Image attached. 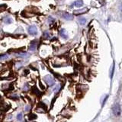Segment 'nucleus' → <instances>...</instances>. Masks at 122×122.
Returning <instances> with one entry per match:
<instances>
[{"mask_svg": "<svg viewBox=\"0 0 122 122\" xmlns=\"http://www.w3.org/2000/svg\"><path fill=\"white\" fill-rule=\"evenodd\" d=\"M44 81L47 83L48 86H53L55 84V79L51 75H47L44 77Z\"/></svg>", "mask_w": 122, "mask_h": 122, "instance_id": "obj_1", "label": "nucleus"}, {"mask_svg": "<svg viewBox=\"0 0 122 122\" xmlns=\"http://www.w3.org/2000/svg\"><path fill=\"white\" fill-rule=\"evenodd\" d=\"M113 114L116 117H119L121 114V108L119 104L114 105V106L113 107Z\"/></svg>", "mask_w": 122, "mask_h": 122, "instance_id": "obj_2", "label": "nucleus"}, {"mask_svg": "<svg viewBox=\"0 0 122 122\" xmlns=\"http://www.w3.org/2000/svg\"><path fill=\"white\" fill-rule=\"evenodd\" d=\"M28 32L32 36H35L37 34V28L35 25H30L28 28Z\"/></svg>", "mask_w": 122, "mask_h": 122, "instance_id": "obj_3", "label": "nucleus"}, {"mask_svg": "<svg viewBox=\"0 0 122 122\" xmlns=\"http://www.w3.org/2000/svg\"><path fill=\"white\" fill-rule=\"evenodd\" d=\"M37 46H38L37 41L34 40V41H31V43H30V44L29 50H30V51H32V52L36 51V50L37 49Z\"/></svg>", "mask_w": 122, "mask_h": 122, "instance_id": "obj_4", "label": "nucleus"}, {"mask_svg": "<svg viewBox=\"0 0 122 122\" xmlns=\"http://www.w3.org/2000/svg\"><path fill=\"white\" fill-rule=\"evenodd\" d=\"M62 17L65 19V20H67V21H71L73 19V15L68 13V12H63Z\"/></svg>", "mask_w": 122, "mask_h": 122, "instance_id": "obj_5", "label": "nucleus"}, {"mask_svg": "<svg viewBox=\"0 0 122 122\" xmlns=\"http://www.w3.org/2000/svg\"><path fill=\"white\" fill-rule=\"evenodd\" d=\"M16 56L18 57H21V58H26V57L29 56V54L26 52H18L16 53Z\"/></svg>", "mask_w": 122, "mask_h": 122, "instance_id": "obj_6", "label": "nucleus"}, {"mask_svg": "<svg viewBox=\"0 0 122 122\" xmlns=\"http://www.w3.org/2000/svg\"><path fill=\"white\" fill-rule=\"evenodd\" d=\"M60 35L63 38H64V39H67V38H68V34H67L66 30L65 29H61L60 30Z\"/></svg>", "mask_w": 122, "mask_h": 122, "instance_id": "obj_7", "label": "nucleus"}, {"mask_svg": "<svg viewBox=\"0 0 122 122\" xmlns=\"http://www.w3.org/2000/svg\"><path fill=\"white\" fill-rule=\"evenodd\" d=\"M2 21L4 23H5V24H11V23H12V18L9 16H5L2 18Z\"/></svg>", "mask_w": 122, "mask_h": 122, "instance_id": "obj_8", "label": "nucleus"}, {"mask_svg": "<svg viewBox=\"0 0 122 122\" xmlns=\"http://www.w3.org/2000/svg\"><path fill=\"white\" fill-rule=\"evenodd\" d=\"M87 11H88V9H86V8H85V9H83L74 11V14L75 15H80V14H82V13H86Z\"/></svg>", "mask_w": 122, "mask_h": 122, "instance_id": "obj_9", "label": "nucleus"}, {"mask_svg": "<svg viewBox=\"0 0 122 122\" xmlns=\"http://www.w3.org/2000/svg\"><path fill=\"white\" fill-rule=\"evenodd\" d=\"M16 119L18 121H23V119H24V114H23V112H20V113H18L17 114Z\"/></svg>", "mask_w": 122, "mask_h": 122, "instance_id": "obj_10", "label": "nucleus"}, {"mask_svg": "<svg viewBox=\"0 0 122 122\" xmlns=\"http://www.w3.org/2000/svg\"><path fill=\"white\" fill-rule=\"evenodd\" d=\"M73 5L76 7H81L83 5V2H82V0H76V1L73 3Z\"/></svg>", "mask_w": 122, "mask_h": 122, "instance_id": "obj_11", "label": "nucleus"}, {"mask_svg": "<svg viewBox=\"0 0 122 122\" xmlns=\"http://www.w3.org/2000/svg\"><path fill=\"white\" fill-rule=\"evenodd\" d=\"M78 21H79L80 25H86V18H84V17H80V18H79Z\"/></svg>", "mask_w": 122, "mask_h": 122, "instance_id": "obj_12", "label": "nucleus"}, {"mask_svg": "<svg viewBox=\"0 0 122 122\" xmlns=\"http://www.w3.org/2000/svg\"><path fill=\"white\" fill-rule=\"evenodd\" d=\"M8 59H9V54L0 55V60H6Z\"/></svg>", "mask_w": 122, "mask_h": 122, "instance_id": "obj_13", "label": "nucleus"}, {"mask_svg": "<svg viewBox=\"0 0 122 122\" xmlns=\"http://www.w3.org/2000/svg\"><path fill=\"white\" fill-rule=\"evenodd\" d=\"M30 86L28 83H25L24 86H23V91L24 92H28L30 89Z\"/></svg>", "mask_w": 122, "mask_h": 122, "instance_id": "obj_14", "label": "nucleus"}, {"mask_svg": "<svg viewBox=\"0 0 122 122\" xmlns=\"http://www.w3.org/2000/svg\"><path fill=\"white\" fill-rule=\"evenodd\" d=\"M10 98H11V99H15V100H17V99L19 98V96H18V95L17 94V93H11V95H10Z\"/></svg>", "mask_w": 122, "mask_h": 122, "instance_id": "obj_15", "label": "nucleus"}, {"mask_svg": "<svg viewBox=\"0 0 122 122\" xmlns=\"http://www.w3.org/2000/svg\"><path fill=\"white\" fill-rule=\"evenodd\" d=\"M30 109H31V105H26L25 106V112H29Z\"/></svg>", "mask_w": 122, "mask_h": 122, "instance_id": "obj_16", "label": "nucleus"}, {"mask_svg": "<svg viewBox=\"0 0 122 122\" xmlns=\"http://www.w3.org/2000/svg\"><path fill=\"white\" fill-rule=\"evenodd\" d=\"M22 62H17V63H15V66L16 69H20L21 66H22Z\"/></svg>", "mask_w": 122, "mask_h": 122, "instance_id": "obj_17", "label": "nucleus"}, {"mask_svg": "<svg viewBox=\"0 0 122 122\" xmlns=\"http://www.w3.org/2000/svg\"><path fill=\"white\" fill-rule=\"evenodd\" d=\"M43 37H44V38H49L51 37V35H50V33L46 30V31H44L43 34Z\"/></svg>", "mask_w": 122, "mask_h": 122, "instance_id": "obj_18", "label": "nucleus"}, {"mask_svg": "<svg viewBox=\"0 0 122 122\" xmlns=\"http://www.w3.org/2000/svg\"><path fill=\"white\" fill-rule=\"evenodd\" d=\"M6 9H7V5H0V12L5 11Z\"/></svg>", "mask_w": 122, "mask_h": 122, "instance_id": "obj_19", "label": "nucleus"}, {"mask_svg": "<svg viewBox=\"0 0 122 122\" xmlns=\"http://www.w3.org/2000/svg\"><path fill=\"white\" fill-rule=\"evenodd\" d=\"M60 89V85H57L55 86L54 89H53V91H54L55 92H58Z\"/></svg>", "mask_w": 122, "mask_h": 122, "instance_id": "obj_20", "label": "nucleus"}, {"mask_svg": "<svg viewBox=\"0 0 122 122\" xmlns=\"http://www.w3.org/2000/svg\"><path fill=\"white\" fill-rule=\"evenodd\" d=\"M53 21H54V18H52V17H49L48 18V22L49 23H51H51L53 22Z\"/></svg>", "mask_w": 122, "mask_h": 122, "instance_id": "obj_21", "label": "nucleus"}, {"mask_svg": "<svg viewBox=\"0 0 122 122\" xmlns=\"http://www.w3.org/2000/svg\"><path fill=\"white\" fill-rule=\"evenodd\" d=\"M25 122H27V121H25Z\"/></svg>", "mask_w": 122, "mask_h": 122, "instance_id": "obj_22", "label": "nucleus"}]
</instances>
